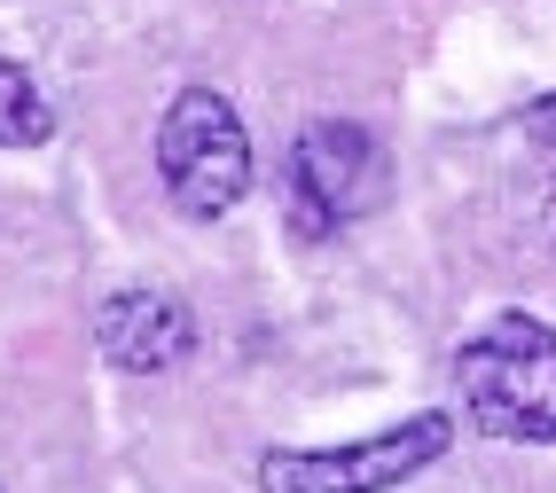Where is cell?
<instances>
[{"instance_id": "cell-1", "label": "cell", "mask_w": 556, "mask_h": 493, "mask_svg": "<svg viewBox=\"0 0 556 493\" xmlns=\"http://www.w3.org/2000/svg\"><path fill=\"white\" fill-rule=\"evenodd\" d=\"M455 392L486 439H556V329L494 314L455 353Z\"/></svg>"}, {"instance_id": "cell-2", "label": "cell", "mask_w": 556, "mask_h": 493, "mask_svg": "<svg viewBox=\"0 0 556 493\" xmlns=\"http://www.w3.org/2000/svg\"><path fill=\"white\" fill-rule=\"evenodd\" d=\"M447 415H407V424L353 439V446H282L258 463V493H392L447 454Z\"/></svg>"}, {"instance_id": "cell-3", "label": "cell", "mask_w": 556, "mask_h": 493, "mask_svg": "<svg viewBox=\"0 0 556 493\" xmlns=\"http://www.w3.org/2000/svg\"><path fill=\"white\" fill-rule=\"evenodd\" d=\"M157 173L173 188V204L189 219H219L243 188H251V141L236 126L228 94L212 87H180L165 126H157Z\"/></svg>"}, {"instance_id": "cell-4", "label": "cell", "mask_w": 556, "mask_h": 493, "mask_svg": "<svg viewBox=\"0 0 556 493\" xmlns=\"http://www.w3.org/2000/svg\"><path fill=\"white\" fill-rule=\"evenodd\" d=\"M290 197H299L306 227H345L392 197V157L377 134L353 118H321L290 141Z\"/></svg>"}, {"instance_id": "cell-5", "label": "cell", "mask_w": 556, "mask_h": 493, "mask_svg": "<svg viewBox=\"0 0 556 493\" xmlns=\"http://www.w3.org/2000/svg\"><path fill=\"white\" fill-rule=\"evenodd\" d=\"M94 337H102V353L126 376H157V368L189 361L197 321H189V306H180L173 290H118V298H102Z\"/></svg>"}, {"instance_id": "cell-6", "label": "cell", "mask_w": 556, "mask_h": 493, "mask_svg": "<svg viewBox=\"0 0 556 493\" xmlns=\"http://www.w3.org/2000/svg\"><path fill=\"white\" fill-rule=\"evenodd\" d=\"M48 134H55L48 94L31 87V71H24V63L0 55V149H40Z\"/></svg>"}, {"instance_id": "cell-7", "label": "cell", "mask_w": 556, "mask_h": 493, "mask_svg": "<svg viewBox=\"0 0 556 493\" xmlns=\"http://www.w3.org/2000/svg\"><path fill=\"white\" fill-rule=\"evenodd\" d=\"M526 134H533V141H548V149H556V94H541V102H533V110H526Z\"/></svg>"}, {"instance_id": "cell-8", "label": "cell", "mask_w": 556, "mask_h": 493, "mask_svg": "<svg viewBox=\"0 0 556 493\" xmlns=\"http://www.w3.org/2000/svg\"><path fill=\"white\" fill-rule=\"evenodd\" d=\"M548 243H556V197H548Z\"/></svg>"}]
</instances>
